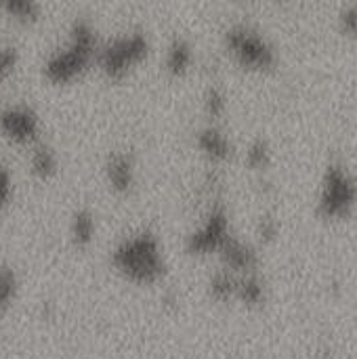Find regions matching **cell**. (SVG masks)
I'll return each instance as SVG.
<instances>
[{"label": "cell", "instance_id": "7a4b0ae2", "mask_svg": "<svg viewBox=\"0 0 357 359\" xmlns=\"http://www.w3.org/2000/svg\"><path fill=\"white\" fill-rule=\"evenodd\" d=\"M99 46L101 42L90 19L76 17L69 23L65 42L42 61V76L53 84H67L80 78L97 61Z\"/></svg>", "mask_w": 357, "mask_h": 359}, {"label": "cell", "instance_id": "d6986e66", "mask_svg": "<svg viewBox=\"0 0 357 359\" xmlns=\"http://www.w3.org/2000/svg\"><path fill=\"white\" fill-rule=\"evenodd\" d=\"M271 162V149H269V143L263 139V137H257L248 149H246V164L252 168V170H265Z\"/></svg>", "mask_w": 357, "mask_h": 359}, {"label": "cell", "instance_id": "44dd1931", "mask_svg": "<svg viewBox=\"0 0 357 359\" xmlns=\"http://www.w3.org/2000/svg\"><path fill=\"white\" fill-rule=\"evenodd\" d=\"M257 233L263 242H271L276 240V236L280 233V221L276 219V215L271 212H265L259 217V223H257Z\"/></svg>", "mask_w": 357, "mask_h": 359}, {"label": "cell", "instance_id": "5bb4252c", "mask_svg": "<svg viewBox=\"0 0 357 359\" xmlns=\"http://www.w3.org/2000/svg\"><path fill=\"white\" fill-rule=\"evenodd\" d=\"M236 299L246 307H261L265 303V282L259 271L238 273Z\"/></svg>", "mask_w": 357, "mask_h": 359}, {"label": "cell", "instance_id": "8992f818", "mask_svg": "<svg viewBox=\"0 0 357 359\" xmlns=\"http://www.w3.org/2000/svg\"><path fill=\"white\" fill-rule=\"evenodd\" d=\"M231 223L227 206L221 198L210 202L204 219L185 236V250L194 257L204 255H219L225 242L231 238Z\"/></svg>", "mask_w": 357, "mask_h": 359}, {"label": "cell", "instance_id": "7402d4cb", "mask_svg": "<svg viewBox=\"0 0 357 359\" xmlns=\"http://www.w3.org/2000/svg\"><path fill=\"white\" fill-rule=\"evenodd\" d=\"M339 27L347 36H357V4H349L339 13Z\"/></svg>", "mask_w": 357, "mask_h": 359}, {"label": "cell", "instance_id": "52a82bcc", "mask_svg": "<svg viewBox=\"0 0 357 359\" xmlns=\"http://www.w3.org/2000/svg\"><path fill=\"white\" fill-rule=\"evenodd\" d=\"M40 116L34 105L13 101L0 107V135L17 145H36L40 141Z\"/></svg>", "mask_w": 357, "mask_h": 359}, {"label": "cell", "instance_id": "ac0fdd59", "mask_svg": "<svg viewBox=\"0 0 357 359\" xmlns=\"http://www.w3.org/2000/svg\"><path fill=\"white\" fill-rule=\"evenodd\" d=\"M202 107H204V114L210 120L223 118L225 111H227V93H225V88L219 86V84H208L204 95H202Z\"/></svg>", "mask_w": 357, "mask_h": 359}, {"label": "cell", "instance_id": "6da1fadb", "mask_svg": "<svg viewBox=\"0 0 357 359\" xmlns=\"http://www.w3.org/2000/svg\"><path fill=\"white\" fill-rule=\"evenodd\" d=\"M112 267L128 282L139 286H151L166 276V257L162 242L151 229H137L109 250Z\"/></svg>", "mask_w": 357, "mask_h": 359}, {"label": "cell", "instance_id": "5b68a950", "mask_svg": "<svg viewBox=\"0 0 357 359\" xmlns=\"http://www.w3.org/2000/svg\"><path fill=\"white\" fill-rule=\"evenodd\" d=\"M357 206V179L349 166L341 160H330L324 168L320 194H318V215L326 219H345Z\"/></svg>", "mask_w": 357, "mask_h": 359}, {"label": "cell", "instance_id": "7c38bea8", "mask_svg": "<svg viewBox=\"0 0 357 359\" xmlns=\"http://www.w3.org/2000/svg\"><path fill=\"white\" fill-rule=\"evenodd\" d=\"M29 168L42 181L53 179L59 172V156H57L55 147L48 145L42 139L36 145H32V151H29Z\"/></svg>", "mask_w": 357, "mask_h": 359}, {"label": "cell", "instance_id": "3957f363", "mask_svg": "<svg viewBox=\"0 0 357 359\" xmlns=\"http://www.w3.org/2000/svg\"><path fill=\"white\" fill-rule=\"evenodd\" d=\"M151 50L149 36L143 29H126L101 42L95 65L101 74L114 82L124 80L130 69L147 59Z\"/></svg>", "mask_w": 357, "mask_h": 359}, {"label": "cell", "instance_id": "9a60e30c", "mask_svg": "<svg viewBox=\"0 0 357 359\" xmlns=\"http://www.w3.org/2000/svg\"><path fill=\"white\" fill-rule=\"evenodd\" d=\"M236 286H238V273L219 267L210 278H208V294L217 303H227L236 299Z\"/></svg>", "mask_w": 357, "mask_h": 359}, {"label": "cell", "instance_id": "4fadbf2b", "mask_svg": "<svg viewBox=\"0 0 357 359\" xmlns=\"http://www.w3.org/2000/svg\"><path fill=\"white\" fill-rule=\"evenodd\" d=\"M95 233H97V221H95L93 210L86 206L76 208L69 219V238H72L74 246H78V248L90 246L95 240Z\"/></svg>", "mask_w": 357, "mask_h": 359}, {"label": "cell", "instance_id": "277c9868", "mask_svg": "<svg viewBox=\"0 0 357 359\" xmlns=\"http://www.w3.org/2000/svg\"><path fill=\"white\" fill-rule=\"evenodd\" d=\"M223 44L227 53L246 69H271L278 63V50L269 38L246 21L231 23L223 34Z\"/></svg>", "mask_w": 357, "mask_h": 359}, {"label": "cell", "instance_id": "ffe728a7", "mask_svg": "<svg viewBox=\"0 0 357 359\" xmlns=\"http://www.w3.org/2000/svg\"><path fill=\"white\" fill-rule=\"evenodd\" d=\"M19 65V48L11 42L0 44V84H4Z\"/></svg>", "mask_w": 357, "mask_h": 359}, {"label": "cell", "instance_id": "2e32d148", "mask_svg": "<svg viewBox=\"0 0 357 359\" xmlns=\"http://www.w3.org/2000/svg\"><path fill=\"white\" fill-rule=\"evenodd\" d=\"M17 292H19V278L15 269L8 263L0 261V316H4L13 307Z\"/></svg>", "mask_w": 357, "mask_h": 359}, {"label": "cell", "instance_id": "30bf717a", "mask_svg": "<svg viewBox=\"0 0 357 359\" xmlns=\"http://www.w3.org/2000/svg\"><path fill=\"white\" fill-rule=\"evenodd\" d=\"M219 257L223 261V267L234 273H248L257 271L259 267V252L252 244L240 240L238 236H231L225 246L219 250Z\"/></svg>", "mask_w": 357, "mask_h": 359}, {"label": "cell", "instance_id": "603a6c76", "mask_svg": "<svg viewBox=\"0 0 357 359\" xmlns=\"http://www.w3.org/2000/svg\"><path fill=\"white\" fill-rule=\"evenodd\" d=\"M13 200V172L6 164H0V210Z\"/></svg>", "mask_w": 357, "mask_h": 359}, {"label": "cell", "instance_id": "ba28073f", "mask_svg": "<svg viewBox=\"0 0 357 359\" xmlns=\"http://www.w3.org/2000/svg\"><path fill=\"white\" fill-rule=\"evenodd\" d=\"M105 181L112 187V191L126 196L137 185V160L135 154L128 149H116L105 158L103 164Z\"/></svg>", "mask_w": 357, "mask_h": 359}, {"label": "cell", "instance_id": "9c48e42d", "mask_svg": "<svg viewBox=\"0 0 357 359\" xmlns=\"http://www.w3.org/2000/svg\"><path fill=\"white\" fill-rule=\"evenodd\" d=\"M196 147L213 164H223L234 154V143H231L229 135L219 124H215V122L198 128V133H196Z\"/></svg>", "mask_w": 357, "mask_h": 359}, {"label": "cell", "instance_id": "8fae6325", "mask_svg": "<svg viewBox=\"0 0 357 359\" xmlns=\"http://www.w3.org/2000/svg\"><path fill=\"white\" fill-rule=\"evenodd\" d=\"M194 59H196V53H194V44L185 38V36H175L168 46H166V53H164V69L175 76V78H181L185 76L191 65H194Z\"/></svg>", "mask_w": 357, "mask_h": 359}, {"label": "cell", "instance_id": "e0dca14e", "mask_svg": "<svg viewBox=\"0 0 357 359\" xmlns=\"http://www.w3.org/2000/svg\"><path fill=\"white\" fill-rule=\"evenodd\" d=\"M0 11H4L11 19L21 23H34L40 19L42 6L36 0H2Z\"/></svg>", "mask_w": 357, "mask_h": 359}]
</instances>
